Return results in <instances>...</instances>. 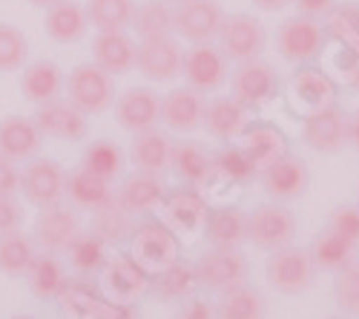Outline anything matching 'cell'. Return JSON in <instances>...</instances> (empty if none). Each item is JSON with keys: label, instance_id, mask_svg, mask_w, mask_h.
Returning a JSON list of instances; mask_svg holds the SVG:
<instances>
[{"label": "cell", "instance_id": "6da1fadb", "mask_svg": "<svg viewBox=\"0 0 359 319\" xmlns=\"http://www.w3.org/2000/svg\"><path fill=\"white\" fill-rule=\"evenodd\" d=\"M133 256L147 271H161L182 259V239L164 219H144L133 224L130 233Z\"/></svg>", "mask_w": 359, "mask_h": 319}, {"label": "cell", "instance_id": "7a4b0ae2", "mask_svg": "<svg viewBox=\"0 0 359 319\" xmlns=\"http://www.w3.org/2000/svg\"><path fill=\"white\" fill-rule=\"evenodd\" d=\"M193 271H196L198 287H207L213 294H224L248 282L250 265L238 247H210L196 259Z\"/></svg>", "mask_w": 359, "mask_h": 319}, {"label": "cell", "instance_id": "3957f363", "mask_svg": "<svg viewBox=\"0 0 359 319\" xmlns=\"http://www.w3.org/2000/svg\"><path fill=\"white\" fill-rule=\"evenodd\" d=\"M264 273H267V282H271L279 294L296 297V294H305L308 287L313 285L316 265L311 259V250L285 245L279 250H271L267 265H264Z\"/></svg>", "mask_w": 359, "mask_h": 319}, {"label": "cell", "instance_id": "277c9868", "mask_svg": "<svg viewBox=\"0 0 359 319\" xmlns=\"http://www.w3.org/2000/svg\"><path fill=\"white\" fill-rule=\"evenodd\" d=\"M327 32L316 18L308 15H293L282 20L279 32H276V49L287 64H311L325 52Z\"/></svg>", "mask_w": 359, "mask_h": 319}, {"label": "cell", "instance_id": "5b68a950", "mask_svg": "<svg viewBox=\"0 0 359 319\" xmlns=\"http://www.w3.org/2000/svg\"><path fill=\"white\" fill-rule=\"evenodd\" d=\"M64 86H67V98L86 115H98L115 104L112 75H107L95 61L78 64L64 81Z\"/></svg>", "mask_w": 359, "mask_h": 319}, {"label": "cell", "instance_id": "8992f818", "mask_svg": "<svg viewBox=\"0 0 359 319\" xmlns=\"http://www.w3.org/2000/svg\"><path fill=\"white\" fill-rule=\"evenodd\" d=\"M182 75H184L187 86H193V90H198L204 95L216 93V90H222V86L230 81V57L213 41L193 43L184 52Z\"/></svg>", "mask_w": 359, "mask_h": 319}, {"label": "cell", "instance_id": "52a82bcc", "mask_svg": "<svg viewBox=\"0 0 359 319\" xmlns=\"http://www.w3.org/2000/svg\"><path fill=\"white\" fill-rule=\"evenodd\" d=\"M224 9L219 0H178L172 9V32L190 43H207L219 38Z\"/></svg>", "mask_w": 359, "mask_h": 319}, {"label": "cell", "instance_id": "ba28073f", "mask_svg": "<svg viewBox=\"0 0 359 319\" xmlns=\"http://www.w3.org/2000/svg\"><path fill=\"white\" fill-rule=\"evenodd\" d=\"M230 95L245 104L248 109H259L262 104L273 101L279 95V75L276 69L259 61V57H250V61H242L233 75H230Z\"/></svg>", "mask_w": 359, "mask_h": 319}, {"label": "cell", "instance_id": "9c48e42d", "mask_svg": "<svg viewBox=\"0 0 359 319\" xmlns=\"http://www.w3.org/2000/svg\"><path fill=\"white\" fill-rule=\"evenodd\" d=\"M296 216L279 201L259 205L253 213H248V242H253L262 250H279L293 242L296 236Z\"/></svg>", "mask_w": 359, "mask_h": 319}, {"label": "cell", "instance_id": "30bf717a", "mask_svg": "<svg viewBox=\"0 0 359 319\" xmlns=\"http://www.w3.org/2000/svg\"><path fill=\"white\" fill-rule=\"evenodd\" d=\"M267 35H264V26L259 18L253 15H224V23L219 29V46L222 52L230 57V61L242 64L250 61V57H259L264 52Z\"/></svg>", "mask_w": 359, "mask_h": 319}, {"label": "cell", "instance_id": "8fae6325", "mask_svg": "<svg viewBox=\"0 0 359 319\" xmlns=\"http://www.w3.org/2000/svg\"><path fill=\"white\" fill-rule=\"evenodd\" d=\"M64 184H67V172L64 167L52 161V158H35L32 164H26L20 172L18 190L23 198L35 208H49L57 205L64 198Z\"/></svg>", "mask_w": 359, "mask_h": 319}, {"label": "cell", "instance_id": "7c38bea8", "mask_svg": "<svg viewBox=\"0 0 359 319\" xmlns=\"http://www.w3.org/2000/svg\"><path fill=\"white\" fill-rule=\"evenodd\" d=\"M302 141L316 153H339L348 144V115L342 107L327 104L322 109L305 112Z\"/></svg>", "mask_w": 359, "mask_h": 319}, {"label": "cell", "instance_id": "4fadbf2b", "mask_svg": "<svg viewBox=\"0 0 359 319\" xmlns=\"http://www.w3.org/2000/svg\"><path fill=\"white\" fill-rule=\"evenodd\" d=\"M182 61L184 49L172 35L141 38L135 52V67L149 81H172L175 75H182Z\"/></svg>", "mask_w": 359, "mask_h": 319}, {"label": "cell", "instance_id": "5bb4252c", "mask_svg": "<svg viewBox=\"0 0 359 319\" xmlns=\"http://www.w3.org/2000/svg\"><path fill=\"white\" fill-rule=\"evenodd\" d=\"M115 118L127 133L156 130L161 121V95L153 86H130L115 98Z\"/></svg>", "mask_w": 359, "mask_h": 319}, {"label": "cell", "instance_id": "9a60e30c", "mask_svg": "<svg viewBox=\"0 0 359 319\" xmlns=\"http://www.w3.org/2000/svg\"><path fill=\"white\" fill-rule=\"evenodd\" d=\"M78 233H81V219H78L75 208H64L61 201L49 205V208H41L35 227H32L35 245L49 253H64Z\"/></svg>", "mask_w": 359, "mask_h": 319}, {"label": "cell", "instance_id": "2e32d148", "mask_svg": "<svg viewBox=\"0 0 359 319\" xmlns=\"http://www.w3.org/2000/svg\"><path fill=\"white\" fill-rule=\"evenodd\" d=\"M262 187L264 193L276 198V201H290V198H299L305 190H308V182H311V172H308V164L299 158V156H290L285 153L282 158H276L273 164H267L262 172Z\"/></svg>", "mask_w": 359, "mask_h": 319}, {"label": "cell", "instance_id": "e0dca14e", "mask_svg": "<svg viewBox=\"0 0 359 319\" xmlns=\"http://www.w3.org/2000/svg\"><path fill=\"white\" fill-rule=\"evenodd\" d=\"M32 118L49 138L81 141L86 135V112H81L69 98H52L46 104H38Z\"/></svg>", "mask_w": 359, "mask_h": 319}, {"label": "cell", "instance_id": "ac0fdd59", "mask_svg": "<svg viewBox=\"0 0 359 319\" xmlns=\"http://www.w3.org/2000/svg\"><path fill=\"white\" fill-rule=\"evenodd\" d=\"M104 287L118 302H135L149 287V273L133 253H118L104 265Z\"/></svg>", "mask_w": 359, "mask_h": 319}, {"label": "cell", "instance_id": "d6986e66", "mask_svg": "<svg viewBox=\"0 0 359 319\" xmlns=\"http://www.w3.org/2000/svg\"><path fill=\"white\" fill-rule=\"evenodd\" d=\"M290 95L305 112L337 104V83L325 69L313 64H299L290 75Z\"/></svg>", "mask_w": 359, "mask_h": 319}, {"label": "cell", "instance_id": "ffe728a7", "mask_svg": "<svg viewBox=\"0 0 359 319\" xmlns=\"http://www.w3.org/2000/svg\"><path fill=\"white\" fill-rule=\"evenodd\" d=\"M161 210H164V222L175 230H184V233H196V230L204 227V219H207V201L204 196L196 190V187H175V190H167L164 193V201H161Z\"/></svg>", "mask_w": 359, "mask_h": 319}, {"label": "cell", "instance_id": "44dd1931", "mask_svg": "<svg viewBox=\"0 0 359 319\" xmlns=\"http://www.w3.org/2000/svg\"><path fill=\"white\" fill-rule=\"evenodd\" d=\"M250 121V109L245 104H238L233 95H222L204 104V115H201V127L210 133L216 141H238L242 130Z\"/></svg>", "mask_w": 359, "mask_h": 319}, {"label": "cell", "instance_id": "7402d4cb", "mask_svg": "<svg viewBox=\"0 0 359 319\" xmlns=\"http://www.w3.org/2000/svg\"><path fill=\"white\" fill-rule=\"evenodd\" d=\"M238 147L253 161V167L262 172L267 164H273L287 153V138L276 124L267 121H248V127L238 135Z\"/></svg>", "mask_w": 359, "mask_h": 319}, {"label": "cell", "instance_id": "603a6c76", "mask_svg": "<svg viewBox=\"0 0 359 319\" xmlns=\"http://www.w3.org/2000/svg\"><path fill=\"white\" fill-rule=\"evenodd\" d=\"M204 104V93L193 90V86H175L161 98V121L172 133H193L201 127Z\"/></svg>", "mask_w": 359, "mask_h": 319}, {"label": "cell", "instance_id": "cb8c5ba5", "mask_svg": "<svg viewBox=\"0 0 359 319\" xmlns=\"http://www.w3.org/2000/svg\"><path fill=\"white\" fill-rule=\"evenodd\" d=\"M164 182L161 176H156V172H144V170H135L133 176H127L121 182V187L115 190V201L121 205L127 213H149L161 208L164 201Z\"/></svg>", "mask_w": 359, "mask_h": 319}, {"label": "cell", "instance_id": "d4e9b609", "mask_svg": "<svg viewBox=\"0 0 359 319\" xmlns=\"http://www.w3.org/2000/svg\"><path fill=\"white\" fill-rule=\"evenodd\" d=\"M170 170L190 187H201L216 176L213 156L196 141H178L170 150Z\"/></svg>", "mask_w": 359, "mask_h": 319}, {"label": "cell", "instance_id": "484cf974", "mask_svg": "<svg viewBox=\"0 0 359 319\" xmlns=\"http://www.w3.org/2000/svg\"><path fill=\"white\" fill-rule=\"evenodd\" d=\"M135 41L127 32H98L93 41V61L112 78L135 69Z\"/></svg>", "mask_w": 359, "mask_h": 319}, {"label": "cell", "instance_id": "4316f807", "mask_svg": "<svg viewBox=\"0 0 359 319\" xmlns=\"http://www.w3.org/2000/svg\"><path fill=\"white\" fill-rule=\"evenodd\" d=\"M43 144V133L38 130L35 118H23V115H9L0 121V153L12 161L32 158Z\"/></svg>", "mask_w": 359, "mask_h": 319}, {"label": "cell", "instance_id": "83f0119b", "mask_svg": "<svg viewBox=\"0 0 359 319\" xmlns=\"http://www.w3.org/2000/svg\"><path fill=\"white\" fill-rule=\"evenodd\" d=\"M201 230L213 247H238L248 239V213L236 205L210 208Z\"/></svg>", "mask_w": 359, "mask_h": 319}, {"label": "cell", "instance_id": "f1b7e54d", "mask_svg": "<svg viewBox=\"0 0 359 319\" xmlns=\"http://www.w3.org/2000/svg\"><path fill=\"white\" fill-rule=\"evenodd\" d=\"M64 196L69 198L72 208L81 210H98L115 201V187L107 179H98L93 172H86L83 167L67 172V184H64Z\"/></svg>", "mask_w": 359, "mask_h": 319}, {"label": "cell", "instance_id": "f546056e", "mask_svg": "<svg viewBox=\"0 0 359 319\" xmlns=\"http://www.w3.org/2000/svg\"><path fill=\"white\" fill-rule=\"evenodd\" d=\"M43 29H46V35L57 43H75L86 35V29H89L86 9L81 4H75V0H61V4L46 9Z\"/></svg>", "mask_w": 359, "mask_h": 319}, {"label": "cell", "instance_id": "4dcf8cb0", "mask_svg": "<svg viewBox=\"0 0 359 319\" xmlns=\"http://www.w3.org/2000/svg\"><path fill=\"white\" fill-rule=\"evenodd\" d=\"M196 287H198V282H196L193 265L178 259V262L156 271V276H149L147 291L153 297H158V299H164V302H184V299L193 297Z\"/></svg>", "mask_w": 359, "mask_h": 319}, {"label": "cell", "instance_id": "1f68e13d", "mask_svg": "<svg viewBox=\"0 0 359 319\" xmlns=\"http://www.w3.org/2000/svg\"><path fill=\"white\" fill-rule=\"evenodd\" d=\"M64 72L57 64L52 61H35L29 64L20 75V93L26 101L32 104H46L52 98H61V90H64Z\"/></svg>", "mask_w": 359, "mask_h": 319}, {"label": "cell", "instance_id": "d6a6232c", "mask_svg": "<svg viewBox=\"0 0 359 319\" xmlns=\"http://www.w3.org/2000/svg\"><path fill=\"white\" fill-rule=\"evenodd\" d=\"M170 150H172V141H170L164 133H158V130H144V133H135V135H133L130 158H133L135 170L164 176V170H170Z\"/></svg>", "mask_w": 359, "mask_h": 319}, {"label": "cell", "instance_id": "836d02e7", "mask_svg": "<svg viewBox=\"0 0 359 319\" xmlns=\"http://www.w3.org/2000/svg\"><path fill=\"white\" fill-rule=\"evenodd\" d=\"M267 316V299L259 287L238 285L233 291H224L216 305V319H264Z\"/></svg>", "mask_w": 359, "mask_h": 319}, {"label": "cell", "instance_id": "e575fe53", "mask_svg": "<svg viewBox=\"0 0 359 319\" xmlns=\"http://www.w3.org/2000/svg\"><path fill=\"white\" fill-rule=\"evenodd\" d=\"M308 250H311L316 271H331V273H339L345 265L353 262L356 253H359L356 245H351L348 239H342L339 233H334V230H327V227L313 239V245Z\"/></svg>", "mask_w": 359, "mask_h": 319}, {"label": "cell", "instance_id": "d590c367", "mask_svg": "<svg viewBox=\"0 0 359 319\" xmlns=\"http://www.w3.org/2000/svg\"><path fill=\"white\" fill-rule=\"evenodd\" d=\"M23 276H26L29 287H32V294L38 299H57V294H61V287L67 282L61 262H57L49 250L46 253H35V259L29 262Z\"/></svg>", "mask_w": 359, "mask_h": 319}, {"label": "cell", "instance_id": "8d00e7d4", "mask_svg": "<svg viewBox=\"0 0 359 319\" xmlns=\"http://www.w3.org/2000/svg\"><path fill=\"white\" fill-rule=\"evenodd\" d=\"M135 0H86V20L98 32H124L133 23Z\"/></svg>", "mask_w": 359, "mask_h": 319}, {"label": "cell", "instance_id": "74e56055", "mask_svg": "<svg viewBox=\"0 0 359 319\" xmlns=\"http://www.w3.org/2000/svg\"><path fill=\"white\" fill-rule=\"evenodd\" d=\"M67 256H69V265L81 273V276H89V273H101L104 271V265H107V242L104 239H98L93 230L89 233H78L72 242H69V247L64 250Z\"/></svg>", "mask_w": 359, "mask_h": 319}, {"label": "cell", "instance_id": "f35d334b", "mask_svg": "<svg viewBox=\"0 0 359 319\" xmlns=\"http://www.w3.org/2000/svg\"><path fill=\"white\" fill-rule=\"evenodd\" d=\"M32 259H35L32 236H26L20 227L9 230V233H0V271L6 276H23Z\"/></svg>", "mask_w": 359, "mask_h": 319}, {"label": "cell", "instance_id": "ab89813d", "mask_svg": "<svg viewBox=\"0 0 359 319\" xmlns=\"http://www.w3.org/2000/svg\"><path fill=\"white\" fill-rule=\"evenodd\" d=\"M138 38H158V35H172V9L164 0H147V4L135 6L133 23Z\"/></svg>", "mask_w": 359, "mask_h": 319}, {"label": "cell", "instance_id": "60d3db41", "mask_svg": "<svg viewBox=\"0 0 359 319\" xmlns=\"http://www.w3.org/2000/svg\"><path fill=\"white\" fill-rule=\"evenodd\" d=\"M325 32L342 46H356L359 43V0H345V4H337L327 12Z\"/></svg>", "mask_w": 359, "mask_h": 319}, {"label": "cell", "instance_id": "b9f144b4", "mask_svg": "<svg viewBox=\"0 0 359 319\" xmlns=\"http://www.w3.org/2000/svg\"><path fill=\"white\" fill-rule=\"evenodd\" d=\"M81 167L86 172H93V176H98V179L112 182L118 172L124 170V153L118 150V144H112V141L104 138V141L89 144L83 158H81Z\"/></svg>", "mask_w": 359, "mask_h": 319}, {"label": "cell", "instance_id": "7bdbcfd3", "mask_svg": "<svg viewBox=\"0 0 359 319\" xmlns=\"http://www.w3.org/2000/svg\"><path fill=\"white\" fill-rule=\"evenodd\" d=\"M133 224H135L133 213H127L118 201H112L107 208L93 210V224H89V230L104 242H118V239L133 233Z\"/></svg>", "mask_w": 359, "mask_h": 319}, {"label": "cell", "instance_id": "ee69618b", "mask_svg": "<svg viewBox=\"0 0 359 319\" xmlns=\"http://www.w3.org/2000/svg\"><path fill=\"white\" fill-rule=\"evenodd\" d=\"M213 164H216V176L227 179L230 184H248L259 176V170L253 167V161L245 156V150L238 147V144H227V147H222L213 156Z\"/></svg>", "mask_w": 359, "mask_h": 319}, {"label": "cell", "instance_id": "f6af8a7d", "mask_svg": "<svg viewBox=\"0 0 359 319\" xmlns=\"http://www.w3.org/2000/svg\"><path fill=\"white\" fill-rule=\"evenodd\" d=\"M57 302L64 305V311L69 313V316H75V319H89L95 313V308L104 302V297L95 291L89 282H81V279H75V282H64V287H61V294H57Z\"/></svg>", "mask_w": 359, "mask_h": 319}, {"label": "cell", "instance_id": "bcb514c9", "mask_svg": "<svg viewBox=\"0 0 359 319\" xmlns=\"http://www.w3.org/2000/svg\"><path fill=\"white\" fill-rule=\"evenodd\" d=\"M29 41L12 23H0V72H15L26 64Z\"/></svg>", "mask_w": 359, "mask_h": 319}, {"label": "cell", "instance_id": "7dc6e473", "mask_svg": "<svg viewBox=\"0 0 359 319\" xmlns=\"http://www.w3.org/2000/svg\"><path fill=\"white\" fill-rule=\"evenodd\" d=\"M334 297H337V305H339L342 313L359 316V259H353L351 265H345L337 273Z\"/></svg>", "mask_w": 359, "mask_h": 319}, {"label": "cell", "instance_id": "c3c4849f", "mask_svg": "<svg viewBox=\"0 0 359 319\" xmlns=\"http://www.w3.org/2000/svg\"><path fill=\"white\" fill-rule=\"evenodd\" d=\"M327 230H334V233L359 247V205H339L327 216Z\"/></svg>", "mask_w": 359, "mask_h": 319}, {"label": "cell", "instance_id": "681fc988", "mask_svg": "<svg viewBox=\"0 0 359 319\" xmlns=\"http://www.w3.org/2000/svg\"><path fill=\"white\" fill-rule=\"evenodd\" d=\"M89 319H141V311H138V305H135V302L104 299Z\"/></svg>", "mask_w": 359, "mask_h": 319}, {"label": "cell", "instance_id": "f907efd6", "mask_svg": "<svg viewBox=\"0 0 359 319\" xmlns=\"http://www.w3.org/2000/svg\"><path fill=\"white\" fill-rule=\"evenodd\" d=\"M23 227V210L12 196H0V233Z\"/></svg>", "mask_w": 359, "mask_h": 319}, {"label": "cell", "instance_id": "816d5d0a", "mask_svg": "<svg viewBox=\"0 0 359 319\" xmlns=\"http://www.w3.org/2000/svg\"><path fill=\"white\" fill-rule=\"evenodd\" d=\"M172 319H216V308L201 297H190L182 302V308L175 311Z\"/></svg>", "mask_w": 359, "mask_h": 319}, {"label": "cell", "instance_id": "f5cc1de1", "mask_svg": "<svg viewBox=\"0 0 359 319\" xmlns=\"http://www.w3.org/2000/svg\"><path fill=\"white\" fill-rule=\"evenodd\" d=\"M339 69L348 86L359 90V43L356 46H345V55L339 57Z\"/></svg>", "mask_w": 359, "mask_h": 319}, {"label": "cell", "instance_id": "db71d44e", "mask_svg": "<svg viewBox=\"0 0 359 319\" xmlns=\"http://www.w3.org/2000/svg\"><path fill=\"white\" fill-rule=\"evenodd\" d=\"M18 182H20V172H18L15 161L0 153V196H15Z\"/></svg>", "mask_w": 359, "mask_h": 319}, {"label": "cell", "instance_id": "11a10c76", "mask_svg": "<svg viewBox=\"0 0 359 319\" xmlns=\"http://www.w3.org/2000/svg\"><path fill=\"white\" fill-rule=\"evenodd\" d=\"M293 6H296L299 15H308V18H316V20L322 18L325 20V15L337 6V0H293Z\"/></svg>", "mask_w": 359, "mask_h": 319}, {"label": "cell", "instance_id": "9f6ffc18", "mask_svg": "<svg viewBox=\"0 0 359 319\" xmlns=\"http://www.w3.org/2000/svg\"><path fill=\"white\" fill-rule=\"evenodd\" d=\"M250 4H253L256 9H262V12H282L285 6L293 4V0H250Z\"/></svg>", "mask_w": 359, "mask_h": 319}, {"label": "cell", "instance_id": "6f0895ef", "mask_svg": "<svg viewBox=\"0 0 359 319\" xmlns=\"http://www.w3.org/2000/svg\"><path fill=\"white\" fill-rule=\"evenodd\" d=\"M348 144L353 150H359V109L348 115Z\"/></svg>", "mask_w": 359, "mask_h": 319}, {"label": "cell", "instance_id": "680465c9", "mask_svg": "<svg viewBox=\"0 0 359 319\" xmlns=\"http://www.w3.org/2000/svg\"><path fill=\"white\" fill-rule=\"evenodd\" d=\"M32 6H41V9H49V6H55V4H61V0H29Z\"/></svg>", "mask_w": 359, "mask_h": 319}, {"label": "cell", "instance_id": "91938a15", "mask_svg": "<svg viewBox=\"0 0 359 319\" xmlns=\"http://www.w3.org/2000/svg\"><path fill=\"white\" fill-rule=\"evenodd\" d=\"M12 319H38V316H32V313H18V316H12Z\"/></svg>", "mask_w": 359, "mask_h": 319}, {"label": "cell", "instance_id": "94428289", "mask_svg": "<svg viewBox=\"0 0 359 319\" xmlns=\"http://www.w3.org/2000/svg\"><path fill=\"white\" fill-rule=\"evenodd\" d=\"M325 319H353V316H348V313H339V316H325Z\"/></svg>", "mask_w": 359, "mask_h": 319}, {"label": "cell", "instance_id": "6125c7cd", "mask_svg": "<svg viewBox=\"0 0 359 319\" xmlns=\"http://www.w3.org/2000/svg\"><path fill=\"white\" fill-rule=\"evenodd\" d=\"M172 4H178V0H172Z\"/></svg>", "mask_w": 359, "mask_h": 319}]
</instances>
